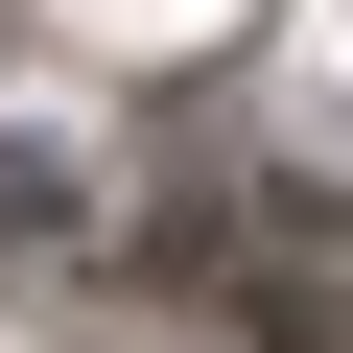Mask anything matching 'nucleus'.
Returning a JSON list of instances; mask_svg holds the SVG:
<instances>
[{
	"instance_id": "nucleus-1",
	"label": "nucleus",
	"mask_w": 353,
	"mask_h": 353,
	"mask_svg": "<svg viewBox=\"0 0 353 353\" xmlns=\"http://www.w3.org/2000/svg\"><path fill=\"white\" fill-rule=\"evenodd\" d=\"M71 236V189H48V165H0V259H48Z\"/></svg>"
}]
</instances>
